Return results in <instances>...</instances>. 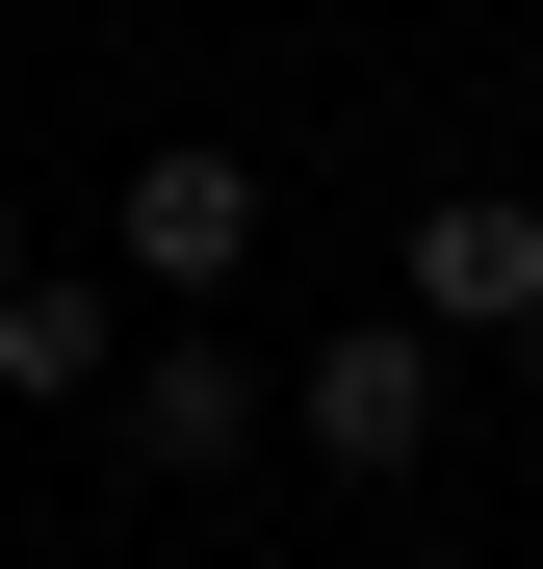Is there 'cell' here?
I'll return each mask as SVG.
<instances>
[{"label":"cell","mask_w":543,"mask_h":569,"mask_svg":"<svg viewBox=\"0 0 543 569\" xmlns=\"http://www.w3.org/2000/svg\"><path fill=\"white\" fill-rule=\"evenodd\" d=\"M440 389H466V337H414V311H336V337L285 362V440L336 466V492H414V466H440Z\"/></svg>","instance_id":"cell-1"},{"label":"cell","mask_w":543,"mask_h":569,"mask_svg":"<svg viewBox=\"0 0 543 569\" xmlns=\"http://www.w3.org/2000/svg\"><path fill=\"white\" fill-rule=\"evenodd\" d=\"M104 259L155 284V311H233V284H259V156H233V130H155L130 208H104Z\"/></svg>","instance_id":"cell-2"},{"label":"cell","mask_w":543,"mask_h":569,"mask_svg":"<svg viewBox=\"0 0 543 569\" xmlns=\"http://www.w3.org/2000/svg\"><path fill=\"white\" fill-rule=\"evenodd\" d=\"M389 311L466 337V362H517V337H543V208H517V181H440V208L389 233Z\"/></svg>","instance_id":"cell-3"},{"label":"cell","mask_w":543,"mask_h":569,"mask_svg":"<svg viewBox=\"0 0 543 569\" xmlns=\"http://www.w3.org/2000/svg\"><path fill=\"white\" fill-rule=\"evenodd\" d=\"M259 415H285V389H259L233 337H155V362H104V466H130V492H233V466H259Z\"/></svg>","instance_id":"cell-4"},{"label":"cell","mask_w":543,"mask_h":569,"mask_svg":"<svg viewBox=\"0 0 543 569\" xmlns=\"http://www.w3.org/2000/svg\"><path fill=\"white\" fill-rule=\"evenodd\" d=\"M104 362H130V284L104 259H27V284H0V389H27V415H104Z\"/></svg>","instance_id":"cell-5"},{"label":"cell","mask_w":543,"mask_h":569,"mask_svg":"<svg viewBox=\"0 0 543 569\" xmlns=\"http://www.w3.org/2000/svg\"><path fill=\"white\" fill-rule=\"evenodd\" d=\"M0 78H27V0H0Z\"/></svg>","instance_id":"cell-6"},{"label":"cell","mask_w":543,"mask_h":569,"mask_svg":"<svg viewBox=\"0 0 543 569\" xmlns=\"http://www.w3.org/2000/svg\"><path fill=\"white\" fill-rule=\"evenodd\" d=\"M0 284H27V208H0Z\"/></svg>","instance_id":"cell-7"},{"label":"cell","mask_w":543,"mask_h":569,"mask_svg":"<svg viewBox=\"0 0 543 569\" xmlns=\"http://www.w3.org/2000/svg\"><path fill=\"white\" fill-rule=\"evenodd\" d=\"M517 389H543V337H517Z\"/></svg>","instance_id":"cell-8"}]
</instances>
